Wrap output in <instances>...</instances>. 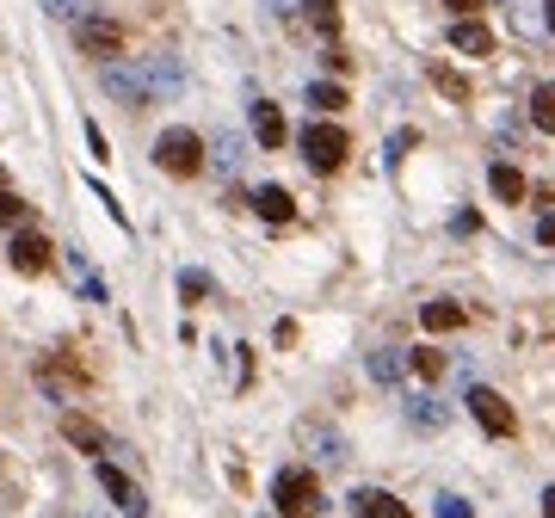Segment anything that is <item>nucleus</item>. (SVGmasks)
<instances>
[{
	"instance_id": "nucleus-1",
	"label": "nucleus",
	"mask_w": 555,
	"mask_h": 518,
	"mask_svg": "<svg viewBox=\"0 0 555 518\" xmlns=\"http://www.w3.org/2000/svg\"><path fill=\"white\" fill-rule=\"evenodd\" d=\"M204 155H210V142L198 130H161V142H155V161L173 179H198L204 173Z\"/></svg>"
},
{
	"instance_id": "nucleus-2",
	"label": "nucleus",
	"mask_w": 555,
	"mask_h": 518,
	"mask_svg": "<svg viewBox=\"0 0 555 518\" xmlns=\"http://www.w3.org/2000/svg\"><path fill=\"white\" fill-rule=\"evenodd\" d=\"M272 506H278V518H315L321 512V481L309 469H278Z\"/></svg>"
},
{
	"instance_id": "nucleus-3",
	"label": "nucleus",
	"mask_w": 555,
	"mask_h": 518,
	"mask_svg": "<svg viewBox=\"0 0 555 518\" xmlns=\"http://www.w3.org/2000/svg\"><path fill=\"white\" fill-rule=\"evenodd\" d=\"M99 87L118 99V105H130V111L155 105V81H148V68H142V62H124V56L99 68Z\"/></svg>"
},
{
	"instance_id": "nucleus-4",
	"label": "nucleus",
	"mask_w": 555,
	"mask_h": 518,
	"mask_svg": "<svg viewBox=\"0 0 555 518\" xmlns=\"http://www.w3.org/2000/svg\"><path fill=\"white\" fill-rule=\"evenodd\" d=\"M296 148H303V161H309L315 173H340L346 155H352V142H346L340 124H309L303 136H296Z\"/></svg>"
},
{
	"instance_id": "nucleus-5",
	"label": "nucleus",
	"mask_w": 555,
	"mask_h": 518,
	"mask_svg": "<svg viewBox=\"0 0 555 518\" xmlns=\"http://www.w3.org/2000/svg\"><path fill=\"white\" fill-rule=\"evenodd\" d=\"M469 414H475V426L488 438H512L518 432V414H512V401L500 389H469Z\"/></svg>"
},
{
	"instance_id": "nucleus-6",
	"label": "nucleus",
	"mask_w": 555,
	"mask_h": 518,
	"mask_svg": "<svg viewBox=\"0 0 555 518\" xmlns=\"http://www.w3.org/2000/svg\"><path fill=\"white\" fill-rule=\"evenodd\" d=\"M74 44H81L87 56H99V68H105V62H118V50H124V31H118V19L87 13L81 25H74Z\"/></svg>"
},
{
	"instance_id": "nucleus-7",
	"label": "nucleus",
	"mask_w": 555,
	"mask_h": 518,
	"mask_svg": "<svg viewBox=\"0 0 555 518\" xmlns=\"http://www.w3.org/2000/svg\"><path fill=\"white\" fill-rule=\"evenodd\" d=\"M50 235H37V229H25V235H13V247H7V259H13V272H25V278H37V272H50Z\"/></svg>"
},
{
	"instance_id": "nucleus-8",
	"label": "nucleus",
	"mask_w": 555,
	"mask_h": 518,
	"mask_svg": "<svg viewBox=\"0 0 555 518\" xmlns=\"http://www.w3.org/2000/svg\"><path fill=\"white\" fill-rule=\"evenodd\" d=\"M99 488L111 494V506H118L124 518H148V500H142V488L124 475V469H111V463H99Z\"/></svg>"
},
{
	"instance_id": "nucleus-9",
	"label": "nucleus",
	"mask_w": 555,
	"mask_h": 518,
	"mask_svg": "<svg viewBox=\"0 0 555 518\" xmlns=\"http://www.w3.org/2000/svg\"><path fill=\"white\" fill-rule=\"evenodd\" d=\"M62 438L74 444V451H87V457H99V463H105V444H111V438H105V426H99V420H87V414H74V407H68V414H62Z\"/></svg>"
},
{
	"instance_id": "nucleus-10",
	"label": "nucleus",
	"mask_w": 555,
	"mask_h": 518,
	"mask_svg": "<svg viewBox=\"0 0 555 518\" xmlns=\"http://www.w3.org/2000/svg\"><path fill=\"white\" fill-rule=\"evenodd\" d=\"M303 444L315 451V463H321V469H340V463H346V438L333 432V426H321V420H309V426H303Z\"/></svg>"
},
{
	"instance_id": "nucleus-11",
	"label": "nucleus",
	"mask_w": 555,
	"mask_h": 518,
	"mask_svg": "<svg viewBox=\"0 0 555 518\" xmlns=\"http://www.w3.org/2000/svg\"><path fill=\"white\" fill-rule=\"evenodd\" d=\"M451 44H457L463 56H494V31L481 25V19H457V25H451Z\"/></svg>"
},
{
	"instance_id": "nucleus-12",
	"label": "nucleus",
	"mask_w": 555,
	"mask_h": 518,
	"mask_svg": "<svg viewBox=\"0 0 555 518\" xmlns=\"http://www.w3.org/2000/svg\"><path fill=\"white\" fill-rule=\"evenodd\" d=\"M488 185H494V198H500V204H518V198H531L525 173H518L512 161H494V167H488Z\"/></svg>"
},
{
	"instance_id": "nucleus-13",
	"label": "nucleus",
	"mask_w": 555,
	"mask_h": 518,
	"mask_svg": "<svg viewBox=\"0 0 555 518\" xmlns=\"http://www.w3.org/2000/svg\"><path fill=\"white\" fill-rule=\"evenodd\" d=\"M253 136H259V148H284V136H290V130H284V111L259 99V105H253Z\"/></svg>"
},
{
	"instance_id": "nucleus-14",
	"label": "nucleus",
	"mask_w": 555,
	"mask_h": 518,
	"mask_svg": "<svg viewBox=\"0 0 555 518\" xmlns=\"http://www.w3.org/2000/svg\"><path fill=\"white\" fill-rule=\"evenodd\" d=\"M253 210L266 216V222H290V216H296V204H290L284 185H259V192H253Z\"/></svg>"
},
{
	"instance_id": "nucleus-15",
	"label": "nucleus",
	"mask_w": 555,
	"mask_h": 518,
	"mask_svg": "<svg viewBox=\"0 0 555 518\" xmlns=\"http://www.w3.org/2000/svg\"><path fill=\"white\" fill-rule=\"evenodd\" d=\"M210 167L216 173H241V136L235 130H216L210 136Z\"/></svg>"
},
{
	"instance_id": "nucleus-16",
	"label": "nucleus",
	"mask_w": 555,
	"mask_h": 518,
	"mask_svg": "<svg viewBox=\"0 0 555 518\" xmlns=\"http://www.w3.org/2000/svg\"><path fill=\"white\" fill-rule=\"evenodd\" d=\"M420 321H426V333H451V327H463V303L438 296V303H426V309H420Z\"/></svg>"
},
{
	"instance_id": "nucleus-17",
	"label": "nucleus",
	"mask_w": 555,
	"mask_h": 518,
	"mask_svg": "<svg viewBox=\"0 0 555 518\" xmlns=\"http://www.w3.org/2000/svg\"><path fill=\"white\" fill-rule=\"evenodd\" d=\"M352 506H358L364 518H407V506H401L395 494H377V488H364V494H352Z\"/></svg>"
},
{
	"instance_id": "nucleus-18",
	"label": "nucleus",
	"mask_w": 555,
	"mask_h": 518,
	"mask_svg": "<svg viewBox=\"0 0 555 518\" xmlns=\"http://www.w3.org/2000/svg\"><path fill=\"white\" fill-rule=\"evenodd\" d=\"M142 68H148V81H155V93H161V99L185 87V74H179V62H173V56H148Z\"/></svg>"
},
{
	"instance_id": "nucleus-19",
	"label": "nucleus",
	"mask_w": 555,
	"mask_h": 518,
	"mask_svg": "<svg viewBox=\"0 0 555 518\" xmlns=\"http://www.w3.org/2000/svg\"><path fill=\"white\" fill-rule=\"evenodd\" d=\"M303 19H309L321 37H340V7H333V0H303Z\"/></svg>"
},
{
	"instance_id": "nucleus-20",
	"label": "nucleus",
	"mask_w": 555,
	"mask_h": 518,
	"mask_svg": "<svg viewBox=\"0 0 555 518\" xmlns=\"http://www.w3.org/2000/svg\"><path fill=\"white\" fill-rule=\"evenodd\" d=\"M407 414H414V426H420V432H438L444 420H451V407H444V401H432V395H420L414 407H407Z\"/></svg>"
},
{
	"instance_id": "nucleus-21",
	"label": "nucleus",
	"mask_w": 555,
	"mask_h": 518,
	"mask_svg": "<svg viewBox=\"0 0 555 518\" xmlns=\"http://www.w3.org/2000/svg\"><path fill=\"white\" fill-rule=\"evenodd\" d=\"M531 124L555 136V81H543V87L531 93Z\"/></svg>"
},
{
	"instance_id": "nucleus-22",
	"label": "nucleus",
	"mask_w": 555,
	"mask_h": 518,
	"mask_svg": "<svg viewBox=\"0 0 555 518\" xmlns=\"http://www.w3.org/2000/svg\"><path fill=\"white\" fill-rule=\"evenodd\" d=\"M407 364H414V377H426V383L444 377V352L438 346H414V358H407Z\"/></svg>"
},
{
	"instance_id": "nucleus-23",
	"label": "nucleus",
	"mask_w": 555,
	"mask_h": 518,
	"mask_svg": "<svg viewBox=\"0 0 555 518\" xmlns=\"http://www.w3.org/2000/svg\"><path fill=\"white\" fill-rule=\"evenodd\" d=\"M401 370H407V364H401V352H389V346H383V352H370V377H377V383H401Z\"/></svg>"
},
{
	"instance_id": "nucleus-24",
	"label": "nucleus",
	"mask_w": 555,
	"mask_h": 518,
	"mask_svg": "<svg viewBox=\"0 0 555 518\" xmlns=\"http://www.w3.org/2000/svg\"><path fill=\"white\" fill-rule=\"evenodd\" d=\"M309 105H315V111H340V105H346V87H340V81H315V87H309Z\"/></svg>"
},
{
	"instance_id": "nucleus-25",
	"label": "nucleus",
	"mask_w": 555,
	"mask_h": 518,
	"mask_svg": "<svg viewBox=\"0 0 555 518\" xmlns=\"http://www.w3.org/2000/svg\"><path fill=\"white\" fill-rule=\"evenodd\" d=\"M432 87H438V93H451V99H469V81H463L457 68H444V62H432Z\"/></svg>"
},
{
	"instance_id": "nucleus-26",
	"label": "nucleus",
	"mask_w": 555,
	"mask_h": 518,
	"mask_svg": "<svg viewBox=\"0 0 555 518\" xmlns=\"http://www.w3.org/2000/svg\"><path fill=\"white\" fill-rule=\"evenodd\" d=\"M179 296H185V303H204V296H210V278H204V272H179Z\"/></svg>"
},
{
	"instance_id": "nucleus-27",
	"label": "nucleus",
	"mask_w": 555,
	"mask_h": 518,
	"mask_svg": "<svg viewBox=\"0 0 555 518\" xmlns=\"http://www.w3.org/2000/svg\"><path fill=\"white\" fill-rule=\"evenodd\" d=\"M44 13H56V19H74V25H81V19H87V0H44Z\"/></svg>"
},
{
	"instance_id": "nucleus-28",
	"label": "nucleus",
	"mask_w": 555,
	"mask_h": 518,
	"mask_svg": "<svg viewBox=\"0 0 555 518\" xmlns=\"http://www.w3.org/2000/svg\"><path fill=\"white\" fill-rule=\"evenodd\" d=\"M25 216V198L19 192H7V185H0V222H19Z\"/></svg>"
},
{
	"instance_id": "nucleus-29",
	"label": "nucleus",
	"mask_w": 555,
	"mask_h": 518,
	"mask_svg": "<svg viewBox=\"0 0 555 518\" xmlns=\"http://www.w3.org/2000/svg\"><path fill=\"white\" fill-rule=\"evenodd\" d=\"M438 518H475V512H469V500H457V494H438Z\"/></svg>"
},
{
	"instance_id": "nucleus-30",
	"label": "nucleus",
	"mask_w": 555,
	"mask_h": 518,
	"mask_svg": "<svg viewBox=\"0 0 555 518\" xmlns=\"http://www.w3.org/2000/svg\"><path fill=\"white\" fill-rule=\"evenodd\" d=\"M87 148H93V155H99V161L111 155V148H105V130H99V124H87Z\"/></svg>"
},
{
	"instance_id": "nucleus-31",
	"label": "nucleus",
	"mask_w": 555,
	"mask_h": 518,
	"mask_svg": "<svg viewBox=\"0 0 555 518\" xmlns=\"http://www.w3.org/2000/svg\"><path fill=\"white\" fill-rule=\"evenodd\" d=\"M537 241H543V247H555V210H543V222H537Z\"/></svg>"
},
{
	"instance_id": "nucleus-32",
	"label": "nucleus",
	"mask_w": 555,
	"mask_h": 518,
	"mask_svg": "<svg viewBox=\"0 0 555 518\" xmlns=\"http://www.w3.org/2000/svg\"><path fill=\"white\" fill-rule=\"evenodd\" d=\"M444 7H451L457 19H475V7H481V0H444Z\"/></svg>"
},
{
	"instance_id": "nucleus-33",
	"label": "nucleus",
	"mask_w": 555,
	"mask_h": 518,
	"mask_svg": "<svg viewBox=\"0 0 555 518\" xmlns=\"http://www.w3.org/2000/svg\"><path fill=\"white\" fill-rule=\"evenodd\" d=\"M543 518H555V488H543Z\"/></svg>"
},
{
	"instance_id": "nucleus-34",
	"label": "nucleus",
	"mask_w": 555,
	"mask_h": 518,
	"mask_svg": "<svg viewBox=\"0 0 555 518\" xmlns=\"http://www.w3.org/2000/svg\"><path fill=\"white\" fill-rule=\"evenodd\" d=\"M549 31H555V0H549Z\"/></svg>"
}]
</instances>
